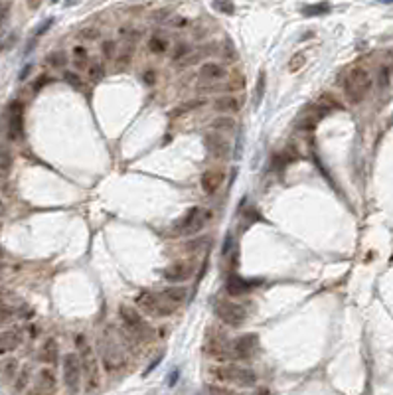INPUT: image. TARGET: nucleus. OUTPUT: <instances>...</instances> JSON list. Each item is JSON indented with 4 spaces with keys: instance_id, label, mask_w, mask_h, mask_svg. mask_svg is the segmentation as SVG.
<instances>
[{
    "instance_id": "f257e3e1",
    "label": "nucleus",
    "mask_w": 393,
    "mask_h": 395,
    "mask_svg": "<svg viewBox=\"0 0 393 395\" xmlns=\"http://www.w3.org/2000/svg\"><path fill=\"white\" fill-rule=\"evenodd\" d=\"M125 346H127V340L125 336L121 338V342L113 338L111 334L103 332L99 338H97V358H99V364L103 366L105 372H119L121 368H125L127 364V354H125Z\"/></svg>"
},
{
    "instance_id": "f03ea898",
    "label": "nucleus",
    "mask_w": 393,
    "mask_h": 395,
    "mask_svg": "<svg viewBox=\"0 0 393 395\" xmlns=\"http://www.w3.org/2000/svg\"><path fill=\"white\" fill-rule=\"evenodd\" d=\"M77 356H79V364H81V373H83L85 389L87 391H95L99 387V383H101L99 358H97L95 348L85 340L83 334L77 336Z\"/></svg>"
},
{
    "instance_id": "7ed1b4c3",
    "label": "nucleus",
    "mask_w": 393,
    "mask_h": 395,
    "mask_svg": "<svg viewBox=\"0 0 393 395\" xmlns=\"http://www.w3.org/2000/svg\"><path fill=\"white\" fill-rule=\"evenodd\" d=\"M371 85H373V79H371V73L362 66H356L346 73V79H344V93L350 103H360L364 101V97L370 93Z\"/></svg>"
},
{
    "instance_id": "20e7f679",
    "label": "nucleus",
    "mask_w": 393,
    "mask_h": 395,
    "mask_svg": "<svg viewBox=\"0 0 393 395\" xmlns=\"http://www.w3.org/2000/svg\"><path fill=\"white\" fill-rule=\"evenodd\" d=\"M135 304L140 310V314H146L150 318H166L176 310V306L166 301L162 297V293H152V291L139 293L135 299Z\"/></svg>"
},
{
    "instance_id": "39448f33",
    "label": "nucleus",
    "mask_w": 393,
    "mask_h": 395,
    "mask_svg": "<svg viewBox=\"0 0 393 395\" xmlns=\"http://www.w3.org/2000/svg\"><path fill=\"white\" fill-rule=\"evenodd\" d=\"M213 377L221 383H230L235 387H255L257 383V373L249 368H241L237 364H226V366H217L211 370Z\"/></svg>"
},
{
    "instance_id": "423d86ee",
    "label": "nucleus",
    "mask_w": 393,
    "mask_h": 395,
    "mask_svg": "<svg viewBox=\"0 0 393 395\" xmlns=\"http://www.w3.org/2000/svg\"><path fill=\"white\" fill-rule=\"evenodd\" d=\"M119 316H121V322L125 326L127 334L133 338V340H144L150 336V326L144 320V316L140 314V310L133 304H119Z\"/></svg>"
},
{
    "instance_id": "0eeeda50",
    "label": "nucleus",
    "mask_w": 393,
    "mask_h": 395,
    "mask_svg": "<svg viewBox=\"0 0 393 395\" xmlns=\"http://www.w3.org/2000/svg\"><path fill=\"white\" fill-rule=\"evenodd\" d=\"M209 219V211L206 208H200V206H194L186 211L184 215L174 223V235L178 237H184V235H194L198 233Z\"/></svg>"
},
{
    "instance_id": "6e6552de",
    "label": "nucleus",
    "mask_w": 393,
    "mask_h": 395,
    "mask_svg": "<svg viewBox=\"0 0 393 395\" xmlns=\"http://www.w3.org/2000/svg\"><path fill=\"white\" fill-rule=\"evenodd\" d=\"M213 312H215V316H217L223 324L230 326V328H239V326H243L245 318H247L245 308H243L241 304L232 302V301H221V299L213 302Z\"/></svg>"
},
{
    "instance_id": "1a4fd4ad",
    "label": "nucleus",
    "mask_w": 393,
    "mask_h": 395,
    "mask_svg": "<svg viewBox=\"0 0 393 395\" xmlns=\"http://www.w3.org/2000/svg\"><path fill=\"white\" fill-rule=\"evenodd\" d=\"M62 370H64V383L68 387L70 393H77L81 389V381H83V373H81V364H79V356L75 352H70L64 356L62 360Z\"/></svg>"
},
{
    "instance_id": "9d476101",
    "label": "nucleus",
    "mask_w": 393,
    "mask_h": 395,
    "mask_svg": "<svg viewBox=\"0 0 393 395\" xmlns=\"http://www.w3.org/2000/svg\"><path fill=\"white\" fill-rule=\"evenodd\" d=\"M6 135L10 140L22 139L24 135V107L20 101H14L8 107V115H6Z\"/></svg>"
},
{
    "instance_id": "9b49d317",
    "label": "nucleus",
    "mask_w": 393,
    "mask_h": 395,
    "mask_svg": "<svg viewBox=\"0 0 393 395\" xmlns=\"http://www.w3.org/2000/svg\"><path fill=\"white\" fill-rule=\"evenodd\" d=\"M232 356L237 360H249L253 358L259 350V336L257 334H243L239 338H235L232 344Z\"/></svg>"
},
{
    "instance_id": "f8f14e48",
    "label": "nucleus",
    "mask_w": 393,
    "mask_h": 395,
    "mask_svg": "<svg viewBox=\"0 0 393 395\" xmlns=\"http://www.w3.org/2000/svg\"><path fill=\"white\" fill-rule=\"evenodd\" d=\"M58 387V377L55 372L51 368H42L40 372L36 373V379H34V391L32 395H53Z\"/></svg>"
},
{
    "instance_id": "ddd939ff",
    "label": "nucleus",
    "mask_w": 393,
    "mask_h": 395,
    "mask_svg": "<svg viewBox=\"0 0 393 395\" xmlns=\"http://www.w3.org/2000/svg\"><path fill=\"white\" fill-rule=\"evenodd\" d=\"M194 273V265L190 261H176L172 265H168L164 269V279L172 280V283H180V280H188Z\"/></svg>"
},
{
    "instance_id": "4468645a",
    "label": "nucleus",
    "mask_w": 393,
    "mask_h": 395,
    "mask_svg": "<svg viewBox=\"0 0 393 395\" xmlns=\"http://www.w3.org/2000/svg\"><path fill=\"white\" fill-rule=\"evenodd\" d=\"M22 344V332L16 328L2 330L0 332V356H6Z\"/></svg>"
},
{
    "instance_id": "2eb2a0df",
    "label": "nucleus",
    "mask_w": 393,
    "mask_h": 395,
    "mask_svg": "<svg viewBox=\"0 0 393 395\" xmlns=\"http://www.w3.org/2000/svg\"><path fill=\"white\" fill-rule=\"evenodd\" d=\"M198 77L202 81H221L228 77V70L221 66V64H215V62H206L200 66V71H198Z\"/></svg>"
},
{
    "instance_id": "dca6fc26",
    "label": "nucleus",
    "mask_w": 393,
    "mask_h": 395,
    "mask_svg": "<svg viewBox=\"0 0 393 395\" xmlns=\"http://www.w3.org/2000/svg\"><path fill=\"white\" fill-rule=\"evenodd\" d=\"M223 184V172L221 170H215V168H209L206 170L202 176H200V186L206 194H215Z\"/></svg>"
},
{
    "instance_id": "f3484780",
    "label": "nucleus",
    "mask_w": 393,
    "mask_h": 395,
    "mask_svg": "<svg viewBox=\"0 0 393 395\" xmlns=\"http://www.w3.org/2000/svg\"><path fill=\"white\" fill-rule=\"evenodd\" d=\"M58 358H60V344H58V340L55 338H46L40 352H38V360L51 366V364L58 362Z\"/></svg>"
},
{
    "instance_id": "a211bd4d",
    "label": "nucleus",
    "mask_w": 393,
    "mask_h": 395,
    "mask_svg": "<svg viewBox=\"0 0 393 395\" xmlns=\"http://www.w3.org/2000/svg\"><path fill=\"white\" fill-rule=\"evenodd\" d=\"M213 109L217 113H237L241 109V99L235 95H221L213 101Z\"/></svg>"
},
{
    "instance_id": "6ab92c4d",
    "label": "nucleus",
    "mask_w": 393,
    "mask_h": 395,
    "mask_svg": "<svg viewBox=\"0 0 393 395\" xmlns=\"http://www.w3.org/2000/svg\"><path fill=\"white\" fill-rule=\"evenodd\" d=\"M251 289H253V283L245 280L243 277H239V275H235V273L228 277V293L233 295V297H241V295L249 293Z\"/></svg>"
},
{
    "instance_id": "aec40b11",
    "label": "nucleus",
    "mask_w": 393,
    "mask_h": 395,
    "mask_svg": "<svg viewBox=\"0 0 393 395\" xmlns=\"http://www.w3.org/2000/svg\"><path fill=\"white\" fill-rule=\"evenodd\" d=\"M206 142H208L209 150H211V154H213L215 158L226 160V158L230 156V142H228V140H223L221 137H215V135H209Z\"/></svg>"
},
{
    "instance_id": "412c9836",
    "label": "nucleus",
    "mask_w": 393,
    "mask_h": 395,
    "mask_svg": "<svg viewBox=\"0 0 393 395\" xmlns=\"http://www.w3.org/2000/svg\"><path fill=\"white\" fill-rule=\"evenodd\" d=\"M162 297L168 302H172L174 306L182 304V302L188 299V289L186 287H180V285H174V287H168L162 291Z\"/></svg>"
},
{
    "instance_id": "4be33fe9",
    "label": "nucleus",
    "mask_w": 393,
    "mask_h": 395,
    "mask_svg": "<svg viewBox=\"0 0 393 395\" xmlns=\"http://www.w3.org/2000/svg\"><path fill=\"white\" fill-rule=\"evenodd\" d=\"M71 62H73V68L87 70V66H89V51L83 46H75L71 49Z\"/></svg>"
},
{
    "instance_id": "5701e85b",
    "label": "nucleus",
    "mask_w": 393,
    "mask_h": 395,
    "mask_svg": "<svg viewBox=\"0 0 393 395\" xmlns=\"http://www.w3.org/2000/svg\"><path fill=\"white\" fill-rule=\"evenodd\" d=\"M16 373H18V360L8 358V360L0 362V379H2V381H10V379H14V377H16Z\"/></svg>"
},
{
    "instance_id": "b1692460",
    "label": "nucleus",
    "mask_w": 393,
    "mask_h": 395,
    "mask_svg": "<svg viewBox=\"0 0 393 395\" xmlns=\"http://www.w3.org/2000/svg\"><path fill=\"white\" fill-rule=\"evenodd\" d=\"M168 47H170V42H168L162 34H154V36H150V40H148V49H150V53H154V55H162V53H166V51H168Z\"/></svg>"
},
{
    "instance_id": "393cba45",
    "label": "nucleus",
    "mask_w": 393,
    "mask_h": 395,
    "mask_svg": "<svg viewBox=\"0 0 393 395\" xmlns=\"http://www.w3.org/2000/svg\"><path fill=\"white\" fill-rule=\"evenodd\" d=\"M211 131L213 133H232L233 129H235V121H233L232 117H215L213 121H211Z\"/></svg>"
},
{
    "instance_id": "a878e982",
    "label": "nucleus",
    "mask_w": 393,
    "mask_h": 395,
    "mask_svg": "<svg viewBox=\"0 0 393 395\" xmlns=\"http://www.w3.org/2000/svg\"><path fill=\"white\" fill-rule=\"evenodd\" d=\"M28 383H30V370L24 368V370H20V372L16 373V377H14V391H16V393H22L24 389L28 387Z\"/></svg>"
},
{
    "instance_id": "bb28decb",
    "label": "nucleus",
    "mask_w": 393,
    "mask_h": 395,
    "mask_svg": "<svg viewBox=\"0 0 393 395\" xmlns=\"http://www.w3.org/2000/svg\"><path fill=\"white\" fill-rule=\"evenodd\" d=\"M330 10V4L328 2H318V4H310V6H304L302 8V14L304 16H322Z\"/></svg>"
},
{
    "instance_id": "cd10ccee",
    "label": "nucleus",
    "mask_w": 393,
    "mask_h": 395,
    "mask_svg": "<svg viewBox=\"0 0 393 395\" xmlns=\"http://www.w3.org/2000/svg\"><path fill=\"white\" fill-rule=\"evenodd\" d=\"M87 77H89V81H101L103 77H105V66L101 64V62H93L87 66Z\"/></svg>"
},
{
    "instance_id": "c85d7f7f",
    "label": "nucleus",
    "mask_w": 393,
    "mask_h": 395,
    "mask_svg": "<svg viewBox=\"0 0 393 395\" xmlns=\"http://www.w3.org/2000/svg\"><path fill=\"white\" fill-rule=\"evenodd\" d=\"M202 105H206V99H194V101H188L184 105H180V107H176L174 111H172V115H182V113H190V111H194V109H198V107H202Z\"/></svg>"
},
{
    "instance_id": "c756f323",
    "label": "nucleus",
    "mask_w": 393,
    "mask_h": 395,
    "mask_svg": "<svg viewBox=\"0 0 393 395\" xmlns=\"http://www.w3.org/2000/svg\"><path fill=\"white\" fill-rule=\"evenodd\" d=\"M10 168H12V154L8 150H0V180L8 176Z\"/></svg>"
},
{
    "instance_id": "7c9ffc66",
    "label": "nucleus",
    "mask_w": 393,
    "mask_h": 395,
    "mask_svg": "<svg viewBox=\"0 0 393 395\" xmlns=\"http://www.w3.org/2000/svg\"><path fill=\"white\" fill-rule=\"evenodd\" d=\"M18 314V308L14 304H0V324L10 322Z\"/></svg>"
},
{
    "instance_id": "2f4dec72",
    "label": "nucleus",
    "mask_w": 393,
    "mask_h": 395,
    "mask_svg": "<svg viewBox=\"0 0 393 395\" xmlns=\"http://www.w3.org/2000/svg\"><path fill=\"white\" fill-rule=\"evenodd\" d=\"M64 79L68 81V85L73 87L75 91H81V89H83V79L79 77V73H75V71H66V73H64Z\"/></svg>"
},
{
    "instance_id": "473e14b6",
    "label": "nucleus",
    "mask_w": 393,
    "mask_h": 395,
    "mask_svg": "<svg viewBox=\"0 0 393 395\" xmlns=\"http://www.w3.org/2000/svg\"><path fill=\"white\" fill-rule=\"evenodd\" d=\"M101 51H103V55H105L107 60H115L117 51H119L117 42H113V40H105V42L101 44Z\"/></svg>"
},
{
    "instance_id": "72a5a7b5",
    "label": "nucleus",
    "mask_w": 393,
    "mask_h": 395,
    "mask_svg": "<svg viewBox=\"0 0 393 395\" xmlns=\"http://www.w3.org/2000/svg\"><path fill=\"white\" fill-rule=\"evenodd\" d=\"M66 62H68L66 51H53V53H49V55H47V64H51L53 68H64V66H66Z\"/></svg>"
},
{
    "instance_id": "f704fd0d",
    "label": "nucleus",
    "mask_w": 393,
    "mask_h": 395,
    "mask_svg": "<svg viewBox=\"0 0 393 395\" xmlns=\"http://www.w3.org/2000/svg\"><path fill=\"white\" fill-rule=\"evenodd\" d=\"M209 395H241L235 389H230V387H223V385H209L208 387Z\"/></svg>"
},
{
    "instance_id": "c9c22d12",
    "label": "nucleus",
    "mask_w": 393,
    "mask_h": 395,
    "mask_svg": "<svg viewBox=\"0 0 393 395\" xmlns=\"http://www.w3.org/2000/svg\"><path fill=\"white\" fill-rule=\"evenodd\" d=\"M190 51L192 49H190L188 44H178V46L174 47V51H172V60H176V62L178 60H184L186 55H190Z\"/></svg>"
},
{
    "instance_id": "e433bc0d",
    "label": "nucleus",
    "mask_w": 393,
    "mask_h": 395,
    "mask_svg": "<svg viewBox=\"0 0 393 395\" xmlns=\"http://www.w3.org/2000/svg\"><path fill=\"white\" fill-rule=\"evenodd\" d=\"M213 8L219 10V12H223V14H233V10H235L230 0H215L213 2Z\"/></svg>"
},
{
    "instance_id": "4c0bfd02",
    "label": "nucleus",
    "mask_w": 393,
    "mask_h": 395,
    "mask_svg": "<svg viewBox=\"0 0 393 395\" xmlns=\"http://www.w3.org/2000/svg\"><path fill=\"white\" fill-rule=\"evenodd\" d=\"M265 91V73H259V81H257V93H255V105L261 101V95Z\"/></svg>"
},
{
    "instance_id": "58836bf2",
    "label": "nucleus",
    "mask_w": 393,
    "mask_h": 395,
    "mask_svg": "<svg viewBox=\"0 0 393 395\" xmlns=\"http://www.w3.org/2000/svg\"><path fill=\"white\" fill-rule=\"evenodd\" d=\"M304 66V53H297L293 60H291V71H299Z\"/></svg>"
},
{
    "instance_id": "ea45409f",
    "label": "nucleus",
    "mask_w": 393,
    "mask_h": 395,
    "mask_svg": "<svg viewBox=\"0 0 393 395\" xmlns=\"http://www.w3.org/2000/svg\"><path fill=\"white\" fill-rule=\"evenodd\" d=\"M79 38H81V40H97V38H99V32H97L95 28L81 30V32H79Z\"/></svg>"
},
{
    "instance_id": "a19ab883",
    "label": "nucleus",
    "mask_w": 393,
    "mask_h": 395,
    "mask_svg": "<svg viewBox=\"0 0 393 395\" xmlns=\"http://www.w3.org/2000/svg\"><path fill=\"white\" fill-rule=\"evenodd\" d=\"M166 22L170 24L172 28H184V26H188V20L182 18V16H172V18H168Z\"/></svg>"
},
{
    "instance_id": "79ce46f5",
    "label": "nucleus",
    "mask_w": 393,
    "mask_h": 395,
    "mask_svg": "<svg viewBox=\"0 0 393 395\" xmlns=\"http://www.w3.org/2000/svg\"><path fill=\"white\" fill-rule=\"evenodd\" d=\"M51 22H53V20H51V18H47L46 22H44V24H42V26H40V28H38V30H36V36H40V34H44V32H46L47 28L51 26Z\"/></svg>"
},
{
    "instance_id": "37998d69",
    "label": "nucleus",
    "mask_w": 393,
    "mask_h": 395,
    "mask_svg": "<svg viewBox=\"0 0 393 395\" xmlns=\"http://www.w3.org/2000/svg\"><path fill=\"white\" fill-rule=\"evenodd\" d=\"M44 81H47V77H46V75H42V77H38V79H36V83H34V91H38L40 87H44V85H46Z\"/></svg>"
},
{
    "instance_id": "c03bdc74",
    "label": "nucleus",
    "mask_w": 393,
    "mask_h": 395,
    "mask_svg": "<svg viewBox=\"0 0 393 395\" xmlns=\"http://www.w3.org/2000/svg\"><path fill=\"white\" fill-rule=\"evenodd\" d=\"M160 360H162V356H158V358H156V360H154V362H150V366H148V368H146V372H144V375H148V373L152 372V370H154V368H156V366H158V364H160Z\"/></svg>"
},
{
    "instance_id": "a18cd8bd",
    "label": "nucleus",
    "mask_w": 393,
    "mask_h": 395,
    "mask_svg": "<svg viewBox=\"0 0 393 395\" xmlns=\"http://www.w3.org/2000/svg\"><path fill=\"white\" fill-rule=\"evenodd\" d=\"M176 379H178V370H174V372L170 373V377H168V385H174V383H176Z\"/></svg>"
},
{
    "instance_id": "49530a36",
    "label": "nucleus",
    "mask_w": 393,
    "mask_h": 395,
    "mask_svg": "<svg viewBox=\"0 0 393 395\" xmlns=\"http://www.w3.org/2000/svg\"><path fill=\"white\" fill-rule=\"evenodd\" d=\"M6 271H8V265H6V263H2V261H0V277H2V275H4V273H6Z\"/></svg>"
},
{
    "instance_id": "de8ad7c7",
    "label": "nucleus",
    "mask_w": 393,
    "mask_h": 395,
    "mask_svg": "<svg viewBox=\"0 0 393 395\" xmlns=\"http://www.w3.org/2000/svg\"><path fill=\"white\" fill-rule=\"evenodd\" d=\"M30 68H32V66H26V68H24L22 73H20V79H26V75L30 73Z\"/></svg>"
},
{
    "instance_id": "09e8293b",
    "label": "nucleus",
    "mask_w": 393,
    "mask_h": 395,
    "mask_svg": "<svg viewBox=\"0 0 393 395\" xmlns=\"http://www.w3.org/2000/svg\"><path fill=\"white\" fill-rule=\"evenodd\" d=\"M257 395H271V393H269V389H259V393Z\"/></svg>"
},
{
    "instance_id": "8fccbe9b",
    "label": "nucleus",
    "mask_w": 393,
    "mask_h": 395,
    "mask_svg": "<svg viewBox=\"0 0 393 395\" xmlns=\"http://www.w3.org/2000/svg\"><path fill=\"white\" fill-rule=\"evenodd\" d=\"M381 4H393V0H379Z\"/></svg>"
},
{
    "instance_id": "3c124183",
    "label": "nucleus",
    "mask_w": 393,
    "mask_h": 395,
    "mask_svg": "<svg viewBox=\"0 0 393 395\" xmlns=\"http://www.w3.org/2000/svg\"><path fill=\"white\" fill-rule=\"evenodd\" d=\"M2 213H4V204L0 202V215H2Z\"/></svg>"
},
{
    "instance_id": "603ef678",
    "label": "nucleus",
    "mask_w": 393,
    "mask_h": 395,
    "mask_svg": "<svg viewBox=\"0 0 393 395\" xmlns=\"http://www.w3.org/2000/svg\"><path fill=\"white\" fill-rule=\"evenodd\" d=\"M51 2H58V0H51Z\"/></svg>"
},
{
    "instance_id": "864d4df0",
    "label": "nucleus",
    "mask_w": 393,
    "mask_h": 395,
    "mask_svg": "<svg viewBox=\"0 0 393 395\" xmlns=\"http://www.w3.org/2000/svg\"><path fill=\"white\" fill-rule=\"evenodd\" d=\"M0 297H2V293H0Z\"/></svg>"
},
{
    "instance_id": "5fc2aeb1",
    "label": "nucleus",
    "mask_w": 393,
    "mask_h": 395,
    "mask_svg": "<svg viewBox=\"0 0 393 395\" xmlns=\"http://www.w3.org/2000/svg\"><path fill=\"white\" fill-rule=\"evenodd\" d=\"M0 255H2V251H0Z\"/></svg>"
}]
</instances>
